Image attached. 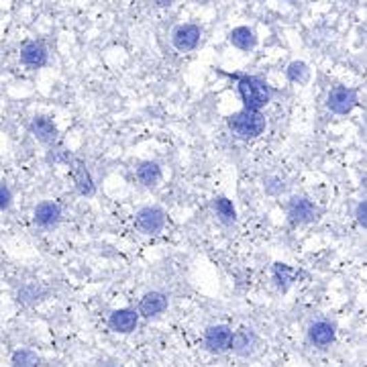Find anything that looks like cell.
<instances>
[{"label":"cell","instance_id":"1","mask_svg":"<svg viewBox=\"0 0 367 367\" xmlns=\"http://www.w3.org/2000/svg\"><path fill=\"white\" fill-rule=\"evenodd\" d=\"M229 78L237 80V90H239V96L243 100L245 111L261 113V109H265L267 102L274 96L271 86L259 76H237V74L233 76V74H229Z\"/></svg>","mask_w":367,"mask_h":367},{"label":"cell","instance_id":"2","mask_svg":"<svg viewBox=\"0 0 367 367\" xmlns=\"http://www.w3.org/2000/svg\"><path fill=\"white\" fill-rule=\"evenodd\" d=\"M227 126L229 131L241 139V141H253L257 139L259 135H263L265 126H267V121L261 113H255V111H239L235 115H231L227 119Z\"/></svg>","mask_w":367,"mask_h":367},{"label":"cell","instance_id":"3","mask_svg":"<svg viewBox=\"0 0 367 367\" xmlns=\"http://www.w3.org/2000/svg\"><path fill=\"white\" fill-rule=\"evenodd\" d=\"M359 104V94L349 86H335L326 96V109L333 115H349Z\"/></svg>","mask_w":367,"mask_h":367},{"label":"cell","instance_id":"4","mask_svg":"<svg viewBox=\"0 0 367 367\" xmlns=\"http://www.w3.org/2000/svg\"><path fill=\"white\" fill-rule=\"evenodd\" d=\"M168 214L159 206H143L135 214V225L145 235H159L166 229Z\"/></svg>","mask_w":367,"mask_h":367},{"label":"cell","instance_id":"5","mask_svg":"<svg viewBox=\"0 0 367 367\" xmlns=\"http://www.w3.org/2000/svg\"><path fill=\"white\" fill-rule=\"evenodd\" d=\"M286 214L292 225H308L318 219L320 210L306 196H292L286 204Z\"/></svg>","mask_w":367,"mask_h":367},{"label":"cell","instance_id":"6","mask_svg":"<svg viewBox=\"0 0 367 367\" xmlns=\"http://www.w3.org/2000/svg\"><path fill=\"white\" fill-rule=\"evenodd\" d=\"M259 347H261V339L251 326H239L237 331H233L229 351H233L237 357H245V359L253 357L259 351Z\"/></svg>","mask_w":367,"mask_h":367},{"label":"cell","instance_id":"7","mask_svg":"<svg viewBox=\"0 0 367 367\" xmlns=\"http://www.w3.org/2000/svg\"><path fill=\"white\" fill-rule=\"evenodd\" d=\"M231 337H233V329L229 324H210L206 331H204V337H202V345L206 351L210 353H227L229 347H231Z\"/></svg>","mask_w":367,"mask_h":367},{"label":"cell","instance_id":"8","mask_svg":"<svg viewBox=\"0 0 367 367\" xmlns=\"http://www.w3.org/2000/svg\"><path fill=\"white\" fill-rule=\"evenodd\" d=\"M335 339H337V326H335V322H331L326 318H318L308 326V341L316 349L331 347L335 343Z\"/></svg>","mask_w":367,"mask_h":367},{"label":"cell","instance_id":"9","mask_svg":"<svg viewBox=\"0 0 367 367\" xmlns=\"http://www.w3.org/2000/svg\"><path fill=\"white\" fill-rule=\"evenodd\" d=\"M202 39V29L198 25H192V23H186V25H178L174 31H172V45L178 49V52H192L198 47Z\"/></svg>","mask_w":367,"mask_h":367},{"label":"cell","instance_id":"10","mask_svg":"<svg viewBox=\"0 0 367 367\" xmlns=\"http://www.w3.org/2000/svg\"><path fill=\"white\" fill-rule=\"evenodd\" d=\"M61 216H63L61 204L54 202V200H43L33 210V221L41 229H54L61 221Z\"/></svg>","mask_w":367,"mask_h":367},{"label":"cell","instance_id":"11","mask_svg":"<svg viewBox=\"0 0 367 367\" xmlns=\"http://www.w3.org/2000/svg\"><path fill=\"white\" fill-rule=\"evenodd\" d=\"M170 300L164 292L159 290H151L147 294H143V298L139 300L137 306V314L143 316V318H153V316H159L168 310Z\"/></svg>","mask_w":367,"mask_h":367},{"label":"cell","instance_id":"12","mask_svg":"<svg viewBox=\"0 0 367 367\" xmlns=\"http://www.w3.org/2000/svg\"><path fill=\"white\" fill-rule=\"evenodd\" d=\"M139 314L135 308H119V310H113L111 316H109V326L111 331L115 333H121V335H131L137 324H139Z\"/></svg>","mask_w":367,"mask_h":367},{"label":"cell","instance_id":"13","mask_svg":"<svg viewBox=\"0 0 367 367\" xmlns=\"http://www.w3.org/2000/svg\"><path fill=\"white\" fill-rule=\"evenodd\" d=\"M29 131L43 145H56V141H58V126L49 117H43V115L35 117L29 124Z\"/></svg>","mask_w":367,"mask_h":367},{"label":"cell","instance_id":"14","mask_svg":"<svg viewBox=\"0 0 367 367\" xmlns=\"http://www.w3.org/2000/svg\"><path fill=\"white\" fill-rule=\"evenodd\" d=\"M47 47L41 43V41H27L23 47H21V61L27 65V67H43L47 63Z\"/></svg>","mask_w":367,"mask_h":367},{"label":"cell","instance_id":"15","mask_svg":"<svg viewBox=\"0 0 367 367\" xmlns=\"http://www.w3.org/2000/svg\"><path fill=\"white\" fill-rule=\"evenodd\" d=\"M71 178H74V184H76V188L82 196H94L96 186H94V180H92V176H90V172H88V168L82 159H74Z\"/></svg>","mask_w":367,"mask_h":367},{"label":"cell","instance_id":"16","mask_svg":"<svg viewBox=\"0 0 367 367\" xmlns=\"http://www.w3.org/2000/svg\"><path fill=\"white\" fill-rule=\"evenodd\" d=\"M296 276H298L296 269L288 263H274V267H271V280H274L276 288L282 292H286L294 284Z\"/></svg>","mask_w":367,"mask_h":367},{"label":"cell","instance_id":"17","mask_svg":"<svg viewBox=\"0 0 367 367\" xmlns=\"http://www.w3.org/2000/svg\"><path fill=\"white\" fill-rule=\"evenodd\" d=\"M135 176L143 186L153 188L162 180V168H159L157 162H141L135 170Z\"/></svg>","mask_w":367,"mask_h":367},{"label":"cell","instance_id":"18","mask_svg":"<svg viewBox=\"0 0 367 367\" xmlns=\"http://www.w3.org/2000/svg\"><path fill=\"white\" fill-rule=\"evenodd\" d=\"M212 206H214V212H216L219 221H221L225 227H233V225H235V221H237V210H235L233 200H229L227 196H216L214 202H212Z\"/></svg>","mask_w":367,"mask_h":367},{"label":"cell","instance_id":"19","mask_svg":"<svg viewBox=\"0 0 367 367\" xmlns=\"http://www.w3.org/2000/svg\"><path fill=\"white\" fill-rule=\"evenodd\" d=\"M47 294H49V290H47L45 286L31 282V284H25V286L19 290V302H23V304L27 306H33L37 304V302H41V300H45Z\"/></svg>","mask_w":367,"mask_h":367},{"label":"cell","instance_id":"20","mask_svg":"<svg viewBox=\"0 0 367 367\" xmlns=\"http://www.w3.org/2000/svg\"><path fill=\"white\" fill-rule=\"evenodd\" d=\"M229 41H231L237 49H241V52H251V49L257 45V37H255L253 29H249V27H237V29H233V31L229 33Z\"/></svg>","mask_w":367,"mask_h":367},{"label":"cell","instance_id":"21","mask_svg":"<svg viewBox=\"0 0 367 367\" xmlns=\"http://www.w3.org/2000/svg\"><path fill=\"white\" fill-rule=\"evenodd\" d=\"M10 367H41V357L31 349H16L10 357Z\"/></svg>","mask_w":367,"mask_h":367},{"label":"cell","instance_id":"22","mask_svg":"<svg viewBox=\"0 0 367 367\" xmlns=\"http://www.w3.org/2000/svg\"><path fill=\"white\" fill-rule=\"evenodd\" d=\"M286 76L294 84H306L310 80V67L306 65L304 61H292L286 69Z\"/></svg>","mask_w":367,"mask_h":367},{"label":"cell","instance_id":"23","mask_svg":"<svg viewBox=\"0 0 367 367\" xmlns=\"http://www.w3.org/2000/svg\"><path fill=\"white\" fill-rule=\"evenodd\" d=\"M47 159L54 162V164H69L71 155H69V151H67L65 147H56V145H52V151H49V157H47Z\"/></svg>","mask_w":367,"mask_h":367},{"label":"cell","instance_id":"24","mask_svg":"<svg viewBox=\"0 0 367 367\" xmlns=\"http://www.w3.org/2000/svg\"><path fill=\"white\" fill-rule=\"evenodd\" d=\"M12 204V192L6 184L0 182V210H8Z\"/></svg>","mask_w":367,"mask_h":367},{"label":"cell","instance_id":"25","mask_svg":"<svg viewBox=\"0 0 367 367\" xmlns=\"http://www.w3.org/2000/svg\"><path fill=\"white\" fill-rule=\"evenodd\" d=\"M355 219H357V223L366 229L367 227V204L366 200H362L359 204H357V208H355Z\"/></svg>","mask_w":367,"mask_h":367},{"label":"cell","instance_id":"26","mask_svg":"<svg viewBox=\"0 0 367 367\" xmlns=\"http://www.w3.org/2000/svg\"><path fill=\"white\" fill-rule=\"evenodd\" d=\"M172 2H174V0H153V4H155V6H162V8L170 6Z\"/></svg>","mask_w":367,"mask_h":367}]
</instances>
